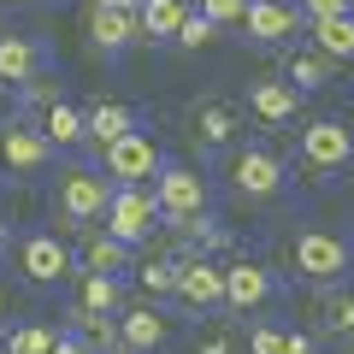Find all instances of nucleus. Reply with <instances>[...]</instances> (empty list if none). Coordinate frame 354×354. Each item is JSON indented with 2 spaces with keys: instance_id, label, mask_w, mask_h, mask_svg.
<instances>
[{
  "instance_id": "nucleus-1",
  "label": "nucleus",
  "mask_w": 354,
  "mask_h": 354,
  "mask_svg": "<svg viewBox=\"0 0 354 354\" xmlns=\"http://www.w3.org/2000/svg\"><path fill=\"white\" fill-rule=\"evenodd\" d=\"M153 201H160V225L171 230H201L207 225V207H213V189L195 165H160L153 177Z\"/></svg>"
},
{
  "instance_id": "nucleus-2",
  "label": "nucleus",
  "mask_w": 354,
  "mask_h": 354,
  "mask_svg": "<svg viewBox=\"0 0 354 354\" xmlns=\"http://www.w3.org/2000/svg\"><path fill=\"white\" fill-rule=\"evenodd\" d=\"M113 201V177L101 165H65L53 183V213L65 218V230H88Z\"/></svg>"
},
{
  "instance_id": "nucleus-3",
  "label": "nucleus",
  "mask_w": 354,
  "mask_h": 354,
  "mask_svg": "<svg viewBox=\"0 0 354 354\" xmlns=\"http://www.w3.org/2000/svg\"><path fill=\"white\" fill-rule=\"evenodd\" d=\"M290 266H295V278H307V283H337L354 266V248H348V236L313 225V230H301L290 242Z\"/></svg>"
},
{
  "instance_id": "nucleus-4",
  "label": "nucleus",
  "mask_w": 354,
  "mask_h": 354,
  "mask_svg": "<svg viewBox=\"0 0 354 354\" xmlns=\"http://www.w3.org/2000/svg\"><path fill=\"white\" fill-rule=\"evenodd\" d=\"M106 236H118L124 248H136V242H148L153 230H160V201H153V189H142V183H113V201H106Z\"/></svg>"
},
{
  "instance_id": "nucleus-5",
  "label": "nucleus",
  "mask_w": 354,
  "mask_h": 354,
  "mask_svg": "<svg viewBox=\"0 0 354 354\" xmlns=\"http://www.w3.org/2000/svg\"><path fill=\"white\" fill-rule=\"evenodd\" d=\"M160 165H165V153L148 130H124L113 148H101V171L113 183H148V177H160Z\"/></svg>"
},
{
  "instance_id": "nucleus-6",
  "label": "nucleus",
  "mask_w": 354,
  "mask_h": 354,
  "mask_svg": "<svg viewBox=\"0 0 354 354\" xmlns=\"http://www.w3.org/2000/svg\"><path fill=\"white\" fill-rule=\"evenodd\" d=\"M0 165L12 177H36L53 165V142L41 136L36 124H24V118H6L0 124Z\"/></svg>"
},
{
  "instance_id": "nucleus-7",
  "label": "nucleus",
  "mask_w": 354,
  "mask_h": 354,
  "mask_svg": "<svg viewBox=\"0 0 354 354\" xmlns=\"http://www.w3.org/2000/svg\"><path fill=\"white\" fill-rule=\"evenodd\" d=\"M354 160V130L342 118H313L301 130V165L307 171H342Z\"/></svg>"
},
{
  "instance_id": "nucleus-8",
  "label": "nucleus",
  "mask_w": 354,
  "mask_h": 354,
  "mask_svg": "<svg viewBox=\"0 0 354 354\" xmlns=\"http://www.w3.org/2000/svg\"><path fill=\"white\" fill-rule=\"evenodd\" d=\"M18 272H24L30 283H65L77 272V260H71V248H65L59 236H48V230H36V236H24L18 242Z\"/></svg>"
},
{
  "instance_id": "nucleus-9",
  "label": "nucleus",
  "mask_w": 354,
  "mask_h": 354,
  "mask_svg": "<svg viewBox=\"0 0 354 354\" xmlns=\"http://www.w3.org/2000/svg\"><path fill=\"white\" fill-rule=\"evenodd\" d=\"M177 301L207 313V307H225V266L207 260V254H189V260H177Z\"/></svg>"
},
{
  "instance_id": "nucleus-10",
  "label": "nucleus",
  "mask_w": 354,
  "mask_h": 354,
  "mask_svg": "<svg viewBox=\"0 0 354 354\" xmlns=\"http://www.w3.org/2000/svg\"><path fill=\"white\" fill-rule=\"evenodd\" d=\"M230 183H236L242 201H266V195L283 189V160L272 148H242L230 160Z\"/></svg>"
},
{
  "instance_id": "nucleus-11",
  "label": "nucleus",
  "mask_w": 354,
  "mask_h": 354,
  "mask_svg": "<svg viewBox=\"0 0 354 354\" xmlns=\"http://www.w3.org/2000/svg\"><path fill=\"white\" fill-rule=\"evenodd\" d=\"M272 295H278V278H272L260 260H230L225 266V307L230 313H254V307H266Z\"/></svg>"
},
{
  "instance_id": "nucleus-12",
  "label": "nucleus",
  "mask_w": 354,
  "mask_h": 354,
  "mask_svg": "<svg viewBox=\"0 0 354 354\" xmlns=\"http://www.w3.org/2000/svg\"><path fill=\"white\" fill-rule=\"evenodd\" d=\"M48 71V48L36 36H0V83H36Z\"/></svg>"
},
{
  "instance_id": "nucleus-13",
  "label": "nucleus",
  "mask_w": 354,
  "mask_h": 354,
  "mask_svg": "<svg viewBox=\"0 0 354 354\" xmlns=\"http://www.w3.org/2000/svg\"><path fill=\"white\" fill-rule=\"evenodd\" d=\"M165 337H171V319L160 313V307H136V313L118 319V342L124 348H142V354H160Z\"/></svg>"
},
{
  "instance_id": "nucleus-14",
  "label": "nucleus",
  "mask_w": 354,
  "mask_h": 354,
  "mask_svg": "<svg viewBox=\"0 0 354 354\" xmlns=\"http://www.w3.org/2000/svg\"><path fill=\"white\" fill-rule=\"evenodd\" d=\"M242 30L254 41H283V36H295V6H283V0H248Z\"/></svg>"
},
{
  "instance_id": "nucleus-15",
  "label": "nucleus",
  "mask_w": 354,
  "mask_h": 354,
  "mask_svg": "<svg viewBox=\"0 0 354 354\" xmlns=\"http://www.w3.org/2000/svg\"><path fill=\"white\" fill-rule=\"evenodd\" d=\"M136 12H101V6H88V41L101 53H124L130 41H136Z\"/></svg>"
},
{
  "instance_id": "nucleus-16",
  "label": "nucleus",
  "mask_w": 354,
  "mask_h": 354,
  "mask_svg": "<svg viewBox=\"0 0 354 354\" xmlns=\"http://www.w3.org/2000/svg\"><path fill=\"white\" fill-rule=\"evenodd\" d=\"M124 130H136V113H130L124 101H101V106H88V113H83V136L95 142V148H113Z\"/></svg>"
},
{
  "instance_id": "nucleus-17",
  "label": "nucleus",
  "mask_w": 354,
  "mask_h": 354,
  "mask_svg": "<svg viewBox=\"0 0 354 354\" xmlns=\"http://www.w3.org/2000/svg\"><path fill=\"white\" fill-rule=\"evenodd\" d=\"M330 71H337V59H325L319 48H295V53H290V65H283V77H290L295 95H307V88H325V83H330Z\"/></svg>"
},
{
  "instance_id": "nucleus-18",
  "label": "nucleus",
  "mask_w": 354,
  "mask_h": 354,
  "mask_svg": "<svg viewBox=\"0 0 354 354\" xmlns=\"http://www.w3.org/2000/svg\"><path fill=\"white\" fill-rule=\"evenodd\" d=\"M248 106L266 118V124H290L295 106H301V95H295L290 83H254L248 88Z\"/></svg>"
},
{
  "instance_id": "nucleus-19",
  "label": "nucleus",
  "mask_w": 354,
  "mask_h": 354,
  "mask_svg": "<svg viewBox=\"0 0 354 354\" xmlns=\"http://www.w3.org/2000/svg\"><path fill=\"white\" fill-rule=\"evenodd\" d=\"M236 124H242V113L230 101H207V106H195V136L207 142V148H225L230 136H236Z\"/></svg>"
},
{
  "instance_id": "nucleus-20",
  "label": "nucleus",
  "mask_w": 354,
  "mask_h": 354,
  "mask_svg": "<svg viewBox=\"0 0 354 354\" xmlns=\"http://www.w3.org/2000/svg\"><path fill=\"white\" fill-rule=\"evenodd\" d=\"M36 130L53 142V148H83V142H88V136H83V113H77L71 101H53L48 113H41Z\"/></svg>"
},
{
  "instance_id": "nucleus-21",
  "label": "nucleus",
  "mask_w": 354,
  "mask_h": 354,
  "mask_svg": "<svg viewBox=\"0 0 354 354\" xmlns=\"http://www.w3.org/2000/svg\"><path fill=\"white\" fill-rule=\"evenodd\" d=\"M183 0H142V12H136V30L148 41H171L177 36V24H183Z\"/></svg>"
},
{
  "instance_id": "nucleus-22",
  "label": "nucleus",
  "mask_w": 354,
  "mask_h": 354,
  "mask_svg": "<svg viewBox=\"0 0 354 354\" xmlns=\"http://www.w3.org/2000/svg\"><path fill=\"white\" fill-rule=\"evenodd\" d=\"M313 48L325 53V59H354V12L313 18Z\"/></svg>"
},
{
  "instance_id": "nucleus-23",
  "label": "nucleus",
  "mask_w": 354,
  "mask_h": 354,
  "mask_svg": "<svg viewBox=\"0 0 354 354\" xmlns=\"http://www.w3.org/2000/svg\"><path fill=\"white\" fill-rule=\"evenodd\" d=\"M71 325H77V337H83L95 354H113V348H124V342H118L113 313H88V307H71Z\"/></svg>"
},
{
  "instance_id": "nucleus-24",
  "label": "nucleus",
  "mask_w": 354,
  "mask_h": 354,
  "mask_svg": "<svg viewBox=\"0 0 354 354\" xmlns=\"http://www.w3.org/2000/svg\"><path fill=\"white\" fill-rule=\"evenodd\" d=\"M83 272H106V278H118V272H124L130 266V248L118 236H88V248H83Z\"/></svg>"
},
{
  "instance_id": "nucleus-25",
  "label": "nucleus",
  "mask_w": 354,
  "mask_h": 354,
  "mask_svg": "<svg viewBox=\"0 0 354 354\" xmlns=\"http://www.w3.org/2000/svg\"><path fill=\"white\" fill-rule=\"evenodd\" d=\"M118 301H124V290H118V278H106V272H83V301L88 313H118Z\"/></svg>"
},
{
  "instance_id": "nucleus-26",
  "label": "nucleus",
  "mask_w": 354,
  "mask_h": 354,
  "mask_svg": "<svg viewBox=\"0 0 354 354\" xmlns=\"http://www.w3.org/2000/svg\"><path fill=\"white\" fill-rule=\"evenodd\" d=\"M53 337H59L53 325H18V330H6V342H0V348H6V354H48Z\"/></svg>"
},
{
  "instance_id": "nucleus-27",
  "label": "nucleus",
  "mask_w": 354,
  "mask_h": 354,
  "mask_svg": "<svg viewBox=\"0 0 354 354\" xmlns=\"http://www.w3.org/2000/svg\"><path fill=\"white\" fill-rule=\"evenodd\" d=\"M177 48H207V41H218V24L207 12H183V24H177Z\"/></svg>"
},
{
  "instance_id": "nucleus-28",
  "label": "nucleus",
  "mask_w": 354,
  "mask_h": 354,
  "mask_svg": "<svg viewBox=\"0 0 354 354\" xmlns=\"http://www.w3.org/2000/svg\"><path fill=\"white\" fill-rule=\"evenodd\" d=\"M136 278H142V290H148V295H171L177 290V260H148Z\"/></svg>"
},
{
  "instance_id": "nucleus-29",
  "label": "nucleus",
  "mask_w": 354,
  "mask_h": 354,
  "mask_svg": "<svg viewBox=\"0 0 354 354\" xmlns=\"http://www.w3.org/2000/svg\"><path fill=\"white\" fill-rule=\"evenodd\" d=\"M195 12H207L218 30H225V24H242V18H248V0H201Z\"/></svg>"
},
{
  "instance_id": "nucleus-30",
  "label": "nucleus",
  "mask_w": 354,
  "mask_h": 354,
  "mask_svg": "<svg viewBox=\"0 0 354 354\" xmlns=\"http://www.w3.org/2000/svg\"><path fill=\"white\" fill-rule=\"evenodd\" d=\"M189 354H242V337L236 330H201Z\"/></svg>"
},
{
  "instance_id": "nucleus-31",
  "label": "nucleus",
  "mask_w": 354,
  "mask_h": 354,
  "mask_svg": "<svg viewBox=\"0 0 354 354\" xmlns=\"http://www.w3.org/2000/svg\"><path fill=\"white\" fill-rule=\"evenodd\" d=\"M325 330H337V337H348V330H354V295L325 301Z\"/></svg>"
},
{
  "instance_id": "nucleus-32",
  "label": "nucleus",
  "mask_w": 354,
  "mask_h": 354,
  "mask_svg": "<svg viewBox=\"0 0 354 354\" xmlns=\"http://www.w3.org/2000/svg\"><path fill=\"white\" fill-rule=\"evenodd\" d=\"M248 354H283V325H254L248 330Z\"/></svg>"
},
{
  "instance_id": "nucleus-33",
  "label": "nucleus",
  "mask_w": 354,
  "mask_h": 354,
  "mask_svg": "<svg viewBox=\"0 0 354 354\" xmlns=\"http://www.w3.org/2000/svg\"><path fill=\"white\" fill-rule=\"evenodd\" d=\"M301 12H307V24L313 18H342V12H354V0H301Z\"/></svg>"
},
{
  "instance_id": "nucleus-34",
  "label": "nucleus",
  "mask_w": 354,
  "mask_h": 354,
  "mask_svg": "<svg viewBox=\"0 0 354 354\" xmlns=\"http://www.w3.org/2000/svg\"><path fill=\"white\" fill-rule=\"evenodd\" d=\"M283 354H319V342L307 330H283Z\"/></svg>"
},
{
  "instance_id": "nucleus-35",
  "label": "nucleus",
  "mask_w": 354,
  "mask_h": 354,
  "mask_svg": "<svg viewBox=\"0 0 354 354\" xmlns=\"http://www.w3.org/2000/svg\"><path fill=\"white\" fill-rule=\"evenodd\" d=\"M53 101H65V95H59L53 83H30V106H41V113H48Z\"/></svg>"
},
{
  "instance_id": "nucleus-36",
  "label": "nucleus",
  "mask_w": 354,
  "mask_h": 354,
  "mask_svg": "<svg viewBox=\"0 0 354 354\" xmlns=\"http://www.w3.org/2000/svg\"><path fill=\"white\" fill-rule=\"evenodd\" d=\"M48 354H95V348H88V342L71 330V337H53V348H48Z\"/></svg>"
},
{
  "instance_id": "nucleus-37",
  "label": "nucleus",
  "mask_w": 354,
  "mask_h": 354,
  "mask_svg": "<svg viewBox=\"0 0 354 354\" xmlns=\"http://www.w3.org/2000/svg\"><path fill=\"white\" fill-rule=\"evenodd\" d=\"M101 12H142V0H95Z\"/></svg>"
},
{
  "instance_id": "nucleus-38",
  "label": "nucleus",
  "mask_w": 354,
  "mask_h": 354,
  "mask_svg": "<svg viewBox=\"0 0 354 354\" xmlns=\"http://www.w3.org/2000/svg\"><path fill=\"white\" fill-rule=\"evenodd\" d=\"M6 313H12V295H6V290H0V319H6Z\"/></svg>"
},
{
  "instance_id": "nucleus-39",
  "label": "nucleus",
  "mask_w": 354,
  "mask_h": 354,
  "mask_svg": "<svg viewBox=\"0 0 354 354\" xmlns=\"http://www.w3.org/2000/svg\"><path fill=\"white\" fill-rule=\"evenodd\" d=\"M0 6H24V0H0Z\"/></svg>"
},
{
  "instance_id": "nucleus-40",
  "label": "nucleus",
  "mask_w": 354,
  "mask_h": 354,
  "mask_svg": "<svg viewBox=\"0 0 354 354\" xmlns=\"http://www.w3.org/2000/svg\"><path fill=\"white\" fill-rule=\"evenodd\" d=\"M0 248H6V225H0Z\"/></svg>"
},
{
  "instance_id": "nucleus-41",
  "label": "nucleus",
  "mask_w": 354,
  "mask_h": 354,
  "mask_svg": "<svg viewBox=\"0 0 354 354\" xmlns=\"http://www.w3.org/2000/svg\"><path fill=\"white\" fill-rule=\"evenodd\" d=\"M348 354H354V330H348Z\"/></svg>"
},
{
  "instance_id": "nucleus-42",
  "label": "nucleus",
  "mask_w": 354,
  "mask_h": 354,
  "mask_svg": "<svg viewBox=\"0 0 354 354\" xmlns=\"http://www.w3.org/2000/svg\"><path fill=\"white\" fill-rule=\"evenodd\" d=\"M124 354H142V348H124Z\"/></svg>"
},
{
  "instance_id": "nucleus-43",
  "label": "nucleus",
  "mask_w": 354,
  "mask_h": 354,
  "mask_svg": "<svg viewBox=\"0 0 354 354\" xmlns=\"http://www.w3.org/2000/svg\"><path fill=\"white\" fill-rule=\"evenodd\" d=\"M0 354H6V348H0Z\"/></svg>"
}]
</instances>
